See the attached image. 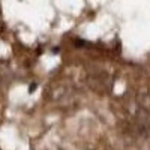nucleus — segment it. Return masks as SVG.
I'll return each instance as SVG.
<instances>
[{
    "label": "nucleus",
    "instance_id": "nucleus-1",
    "mask_svg": "<svg viewBox=\"0 0 150 150\" xmlns=\"http://www.w3.org/2000/svg\"><path fill=\"white\" fill-rule=\"evenodd\" d=\"M36 87H38V86H36V84H32V87H30V92H33V90H35V89H36Z\"/></svg>",
    "mask_w": 150,
    "mask_h": 150
}]
</instances>
